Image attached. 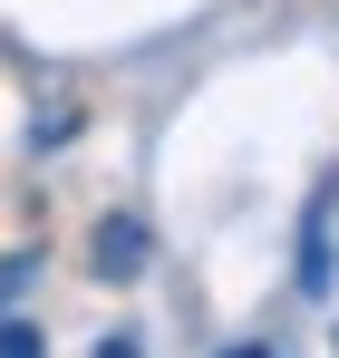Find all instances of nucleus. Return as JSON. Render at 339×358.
<instances>
[{"label": "nucleus", "instance_id": "f257e3e1", "mask_svg": "<svg viewBox=\"0 0 339 358\" xmlns=\"http://www.w3.org/2000/svg\"><path fill=\"white\" fill-rule=\"evenodd\" d=\"M136 252H146L136 223H97V271H107V281H136Z\"/></svg>", "mask_w": 339, "mask_h": 358}, {"label": "nucleus", "instance_id": "f03ea898", "mask_svg": "<svg viewBox=\"0 0 339 358\" xmlns=\"http://www.w3.org/2000/svg\"><path fill=\"white\" fill-rule=\"evenodd\" d=\"M0 358H49V349H39V329H29V320H0Z\"/></svg>", "mask_w": 339, "mask_h": 358}, {"label": "nucleus", "instance_id": "7ed1b4c3", "mask_svg": "<svg viewBox=\"0 0 339 358\" xmlns=\"http://www.w3.org/2000/svg\"><path fill=\"white\" fill-rule=\"evenodd\" d=\"M97 358H136V339H107V349H97Z\"/></svg>", "mask_w": 339, "mask_h": 358}, {"label": "nucleus", "instance_id": "20e7f679", "mask_svg": "<svg viewBox=\"0 0 339 358\" xmlns=\"http://www.w3.org/2000/svg\"><path fill=\"white\" fill-rule=\"evenodd\" d=\"M223 358H272V349H223Z\"/></svg>", "mask_w": 339, "mask_h": 358}]
</instances>
